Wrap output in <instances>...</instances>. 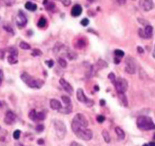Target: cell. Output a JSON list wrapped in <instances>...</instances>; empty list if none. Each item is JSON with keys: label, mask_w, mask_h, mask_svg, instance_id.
I'll return each instance as SVG.
<instances>
[{"label": "cell", "mask_w": 155, "mask_h": 146, "mask_svg": "<svg viewBox=\"0 0 155 146\" xmlns=\"http://www.w3.org/2000/svg\"><path fill=\"white\" fill-rule=\"evenodd\" d=\"M21 79L23 80V82L25 84H27V86H29L30 88H34V89H39V88L45 84L44 80L35 79V78L30 76L27 73H23V74L21 75Z\"/></svg>", "instance_id": "1"}, {"label": "cell", "mask_w": 155, "mask_h": 146, "mask_svg": "<svg viewBox=\"0 0 155 146\" xmlns=\"http://www.w3.org/2000/svg\"><path fill=\"white\" fill-rule=\"evenodd\" d=\"M85 127H88V120L87 118L84 116L83 114H77L76 116L74 117L71 122V129L72 132L76 133L77 131L81 130V129H85Z\"/></svg>", "instance_id": "2"}, {"label": "cell", "mask_w": 155, "mask_h": 146, "mask_svg": "<svg viewBox=\"0 0 155 146\" xmlns=\"http://www.w3.org/2000/svg\"><path fill=\"white\" fill-rule=\"evenodd\" d=\"M137 125L142 131L155 130V123L149 116H140L137 119Z\"/></svg>", "instance_id": "3"}, {"label": "cell", "mask_w": 155, "mask_h": 146, "mask_svg": "<svg viewBox=\"0 0 155 146\" xmlns=\"http://www.w3.org/2000/svg\"><path fill=\"white\" fill-rule=\"evenodd\" d=\"M54 127L56 131V135L59 139H63L66 134V127L61 120H54Z\"/></svg>", "instance_id": "4"}, {"label": "cell", "mask_w": 155, "mask_h": 146, "mask_svg": "<svg viewBox=\"0 0 155 146\" xmlns=\"http://www.w3.org/2000/svg\"><path fill=\"white\" fill-rule=\"evenodd\" d=\"M115 88H116L118 93H125L127 88H128V83L124 78H118L116 79V82L114 83Z\"/></svg>", "instance_id": "5"}, {"label": "cell", "mask_w": 155, "mask_h": 146, "mask_svg": "<svg viewBox=\"0 0 155 146\" xmlns=\"http://www.w3.org/2000/svg\"><path fill=\"white\" fill-rule=\"evenodd\" d=\"M62 100L64 103V107L60 108L58 111L60 113H63V114H69L72 111V103L71 100L69 99V97H66V95H62L61 97Z\"/></svg>", "instance_id": "6"}, {"label": "cell", "mask_w": 155, "mask_h": 146, "mask_svg": "<svg viewBox=\"0 0 155 146\" xmlns=\"http://www.w3.org/2000/svg\"><path fill=\"white\" fill-rule=\"evenodd\" d=\"M78 137L80 138V139H82V140H86V141H89V140H91V138H92V131L91 130H89L88 127H85V129H81V130H79V131H77L76 133H74Z\"/></svg>", "instance_id": "7"}, {"label": "cell", "mask_w": 155, "mask_h": 146, "mask_svg": "<svg viewBox=\"0 0 155 146\" xmlns=\"http://www.w3.org/2000/svg\"><path fill=\"white\" fill-rule=\"evenodd\" d=\"M125 70L128 74H134L137 70L136 61L132 57H127L125 60Z\"/></svg>", "instance_id": "8"}, {"label": "cell", "mask_w": 155, "mask_h": 146, "mask_svg": "<svg viewBox=\"0 0 155 146\" xmlns=\"http://www.w3.org/2000/svg\"><path fill=\"white\" fill-rule=\"evenodd\" d=\"M77 99L79 102L81 103H84V104H87V106H89V107H91L92 105L94 104L93 100H90L86 97V95H85L83 89H81V88H79V89L77 90Z\"/></svg>", "instance_id": "9"}, {"label": "cell", "mask_w": 155, "mask_h": 146, "mask_svg": "<svg viewBox=\"0 0 155 146\" xmlns=\"http://www.w3.org/2000/svg\"><path fill=\"white\" fill-rule=\"evenodd\" d=\"M139 4L140 7L145 12H149L154 8V2L152 0H140Z\"/></svg>", "instance_id": "10"}, {"label": "cell", "mask_w": 155, "mask_h": 146, "mask_svg": "<svg viewBox=\"0 0 155 146\" xmlns=\"http://www.w3.org/2000/svg\"><path fill=\"white\" fill-rule=\"evenodd\" d=\"M16 22H17V25H18V27H20V28L24 27L25 25L27 24V18H26L25 14L22 11H20L18 12V16H17Z\"/></svg>", "instance_id": "11"}, {"label": "cell", "mask_w": 155, "mask_h": 146, "mask_svg": "<svg viewBox=\"0 0 155 146\" xmlns=\"http://www.w3.org/2000/svg\"><path fill=\"white\" fill-rule=\"evenodd\" d=\"M8 63L9 64H16L18 62V52L15 48H11L9 49V55H8Z\"/></svg>", "instance_id": "12"}, {"label": "cell", "mask_w": 155, "mask_h": 146, "mask_svg": "<svg viewBox=\"0 0 155 146\" xmlns=\"http://www.w3.org/2000/svg\"><path fill=\"white\" fill-rule=\"evenodd\" d=\"M59 83H60V85L62 86V88H63V89L65 90L66 92H68L69 94H72V92H74V89H72L71 85L69 84V83L67 82L65 79L61 78V79L59 80Z\"/></svg>", "instance_id": "13"}, {"label": "cell", "mask_w": 155, "mask_h": 146, "mask_svg": "<svg viewBox=\"0 0 155 146\" xmlns=\"http://www.w3.org/2000/svg\"><path fill=\"white\" fill-rule=\"evenodd\" d=\"M16 114H15L12 111H7L5 113V117H4V121H5L6 124H12L15 121H16Z\"/></svg>", "instance_id": "14"}, {"label": "cell", "mask_w": 155, "mask_h": 146, "mask_svg": "<svg viewBox=\"0 0 155 146\" xmlns=\"http://www.w3.org/2000/svg\"><path fill=\"white\" fill-rule=\"evenodd\" d=\"M152 34H153V28H152V26H150V25L145 26V28L143 29L144 39H151Z\"/></svg>", "instance_id": "15"}, {"label": "cell", "mask_w": 155, "mask_h": 146, "mask_svg": "<svg viewBox=\"0 0 155 146\" xmlns=\"http://www.w3.org/2000/svg\"><path fill=\"white\" fill-rule=\"evenodd\" d=\"M82 12H83L82 6L80 5V4H76V5H74V7L71 8V16L72 17H79V16H81Z\"/></svg>", "instance_id": "16"}, {"label": "cell", "mask_w": 155, "mask_h": 146, "mask_svg": "<svg viewBox=\"0 0 155 146\" xmlns=\"http://www.w3.org/2000/svg\"><path fill=\"white\" fill-rule=\"evenodd\" d=\"M50 107H51L53 110H59L60 108H62V106H61V104H60L59 100H50Z\"/></svg>", "instance_id": "17"}, {"label": "cell", "mask_w": 155, "mask_h": 146, "mask_svg": "<svg viewBox=\"0 0 155 146\" xmlns=\"http://www.w3.org/2000/svg\"><path fill=\"white\" fill-rule=\"evenodd\" d=\"M47 25H48V21H47L46 17L39 18L38 22H37V27L38 28H45V27H47Z\"/></svg>", "instance_id": "18"}, {"label": "cell", "mask_w": 155, "mask_h": 146, "mask_svg": "<svg viewBox=\"0 0 155 146\" xmlns=\"http://www.w3.org/2000/svg\"><path fill=\"white\" fill-rule=\"evenodd\" d=\"M86 46V42H85L84 39H78L76 42H74V47L78 48V49H82Z\"/></svg>", "instance_id": "19"}, {"label": "cell", "mask_w": 155, "mask_h": 146, "mask_svg": "<svg viewBox=\"0 0 155 146\" xmlns=\"http://www.w3.org/2000/svg\"><path fill=\"white\" fill-rule=\"evenodd\" d=\"M115 132H116L117 136H118V138L120 140H123L124 138H125V133H124V131L121 129V127H117L116 129H115Z\"/></svg>", "instance_id": "20"}, {"label": "cell", "mask_w": 155, "mask_h": 146, "mask_svg": "<svg viewBox=\"0 0 155 146\" xmlns=\"http://www.w3.org/2000/svg\"><path fill=\"white\" fill-rule=\"evenodd\" d=\"M44 5L46 7L48 11H52V9L55 8V3L52 1H50V0H45L44 1Z\"/></svg>", "instance_id": "21"}, {"label": "cell", "mask_w": 155, "mask_h": 146, "mask_svg": "<svg viewBox=\"0 0 155 146\" xmlns=\"http://www.w3.org/2000/svg\"><path fill=\"white\" fill-rule=\"evenodd\" d=\"M118 94H119V100H120V103H121V105H123L124 107H127V106H128V102H127L125 94L124 93H118Z\"/></svg>", "instance_id": "22"}, {"label": "cell", "mask_w": 155, "mask_h": 146, "mask_svg": "<svg viewBox=\"0 0 155 146\" xmlns=\"http://www.w3.org/2000/svg\"><path fill=\"white\" fill-rule=\"evenodd\" d=\"M25 7H26V9H28L30 12H34L37 9L36 4L32 3V2H26V3H25Z\"/></svg>", "instance_id": "23"}, {"label": "cell", "mask_w": 155, "mask_h": 146, "mask_svg": "<svg viewBox=\"0 0 155 146\" xmlns=\"http://www.w3.org/2000/svg\"><path fill=\"white\" fill-rule=\"evenodd\" d=\"M47 116V112L46 111H41V112H38L36 115V121H41L44 120L45 118Z\"/></svg>", "instance_id": "24"}, {"label": "cell", "mask_w": 155, "mask_h": 146, "mask_svg": "<svg viewBox=\"0 0 155 146\" xmlns=\"http://www.w3.org/2000/svg\"><path fill=\"white\" fill-rule=\"evenodd\" d=\"M107 64L106 61H104V60H98L96 63V69L97 70H101V69H104V67H107Z\"/></svg>", "instance_id": "25"}, {"label": "cell", "mask_w": 155, "mask_h": 146, "mask_svg": "<svg viewBox=\"0 0 155 146\" xmlns=\"http://www.w3.org/2000/svg\"><path fill=\"white\" fill-rule=\"evenodd\" d=\"M114 54H115V57H116V58H119V59H121L122 57H123L124 55H125V54H124V52L122 51V50H118V49L115 50Z\"/></svg>", "instance_id": "26"}, {"label": "cell", "mask_w": 155, "mask_h": 146, "mask_svg": "<svg viewBox=\"0 0 155 146\" xmlns=\"http://www.w3.org/2000/svg\"><path fill=\"white\" fill-rule=\"evenodd\" d=\"M102 137H104V141H106L107 143L111 142V137H110L107 131H102Z\"/></svg>", "instance_id": "27"}, {"label": "cell", "mask_w": 155, "mask_h": 146, "mask_svg": "<svg viewBox=\"0 0 155 146\" xmlns=\"http://www.w3.org/2000/svg\"><path fill=\"white\" fill-rule=\"evenodd\" d=\"M36 115H37V112L35 110H31V111L29 112V118L31 120H33V121H36Z\"/></svg>", "instance_id": "28"}, {"label": "cell", "mask_w": 155, "mask_h": 146, "mask_svg": "<svg viewBox=\"0 0 155 146\" xmlns=\"http://www.w3.org/2000/svg\"><path fill=\"white\" fill-rule=\"evenodd\" d=\"M20 48H21V49H23V50H29L31 47H30V45L27 44V42H20Z\"/></svg>", "instance_id": "29"}, {"label": "cell", "mask_w": 155, "mask_h": 146, "mask_svg": "<svg viewBox=\"0 0 155 146\" xmlns=\"http://www.w3.org/2000/svg\"><path fill=\"white\" fill-rule=\"evenodd\" d=\"M58 63H59L60 66H62V67H66L67 66V62L63 58H58Z\"/></svg>", "instance_id": "30"}, {"label": "cell", "mask_w": 155, "mask_h": 146, "mask_svg": "<svg viewBox=\"0 0 155 146\" xmlns=\"http://www.w3.org/2000/svg\"><path fill=\"white\" fill-rule=\"evenodd\" d=\"M32 56H41L42 55V52L41 51V50L38 49H34L33 51H32Z\"/></svg>", "instance_id": "31"}, {"label": "cell", "mask_w": 155, "mask_h": 146, "mask_svg": "<svg viewBox=\"0 0 155 146\" xmlns=\"http://www.w3.org/2000/svg\"><path fill=\"white\" fill-rule=\"evenodd\" d=\"M20 136H21V131L17 130V131H15V132H14V135H12V137H14L15 140H18L19 138H20Z\"/></svg>", "instance_id": "32"}, {"label": "cell", "mask_w": 155, "mask_h": 146, "mask_svg": "<svg viewBox=\"0 0 155 146\" xmlns=\"http://www.w3.org/2000/svg\"><path fill=\"white\" fill-rule=\"evenodd\" d=\"M58 1L61 2L64 6H68V5H71V0H58Z\"/></svg>", "instance_id": "33"}, {"label": "cell", "mask_w": 155, "mask_h": 146, "mask_svg": "<svg viewBox=\"0 0 155 146\" xmlns=\"http://www.w3.org/2000/svg\"><path fill=\"white\" fill-rule=\"evenodd\" d=\"M109 79L111 80V82L113 83V84L116 82V77H115V75L113 74V73H110L109 74Z\"/></svg>", "instance_id": "34"}, {"label": "cell", "mask_w": 155, "mask_h": 146, "mask_svg": "<svg viewBox=\"0 0 155 146\" xmlns=\"http://www.w3.org/2000/svg\"><path fill=\"white\" fill-rule=\"evenodd\" d=\"M4 29H5L7 32H11L12 34H14V30H12V26H7V24H4Z\"/></svg>", "instance_id": "35"}, {"label": "cell", "mask_w": 155, "mask_h": 146, "mask_svg": "<svg viewBox=\"0 0 155 146\" xmlns=\"http://www.w3.org/2000/svg\"><path fill=\"white\" fill-rule=\"evenodd\" d=\"M96 119L99 123H102L104 121V116H102V115H98V116L96 117Z\"/></svg>", "instance_id": "36"}, {"label": "cell", "mask_w": 155, "mask_h": 146, "mask_svg": "<svg viewBox=\"0 0 155 146\" xmlns=\"http://www.w3.org/2000/svg\"><path fill=\"white\" fill-rule=\"evenodd\" d=\"M46 63H47V65H48L49 67H53V66H54V61H53V60H52V59L47 60Z\"/></svg>", "instance_id": "37"}, {"label": "cell", "mask_w": 155, "mask_h": 146, "mask_svg": "<svg viewBox=\"0 0 155 146\" xmlns=\"http://www.w3.org/2000/svg\"><path fill=\"white\" fill-rule=\"evenodd\" d=\"M44 129H45L44 124H38V125L36 127V130H37V132H38V133L42 132V131H44Z\"/></svg>", "instance_id": "38"}, {"label": "cell", "mask_w": 155, "mask_h": 146, "mask_svg": "<svg viewBox=\"0 0 155 146\" xmlns=\"http://www.w3.org/2000/svg\"><path fill=\"white\" fill-rule=\"evenodd\" d=\"M88 24H89V20L88 19H83L81 21V25H83V26H87Z\"/></svg>", "instance_id": "39"}, {"label": "cell", "mask_w": 155, "mask_h": 146, "mask_svg": "<svg viewBox=\"0 0 155 146\" xmlns=\"http://www.w3.org/2000/svg\"><path fill=\"white\" fill-rule=\"evenodd\" d=\"M118 1V3L120 4V5H123V4H125L126 0H117Z\"/></svg>", "instance_id": "40"}, {"label": "cell", "mask_w": 155, "mask_h": 146, "mask_svg": "<svg viewBox=\"0 0 155 146\" xmlns=\"http://www.w3.org/2000/svg\"><path fill=\"white\" fill-rule=\"evenodd\" d=\"M71 146H83V145L79 144V143H77V142H71Z\"/></svg>", "instance_id": "41"}, {"label": "cell", "mask_w": 155, "mask_h": 146, "mask_svg": "<svg viewBox=\"0 0 155 146\" xmlns=\"http://www.w3.org/2000/svg\"><path fill=\"white\" fill-rule=\"evenodd\" d=\"M2 80H3V74H2V70H0V83L2 82Z\"/></svg>", "instance_id": "42"}, {"label": "cell", "mask_w": 155, "mask_h": 146, "mask_svg": "<svg viewBox=\"0 0 155 146\" xmlns=\"http://www.w3.org/2000/svg\"><path fill=\"white\" fill-rule=\"evenodd\" d=\"M37 143H38L39 145H41V144H44V143H45V141L42 140V139H39L38 141H37Z\"/></svg>", "instance_id": "43"}, {"label": "cell", "mask_w": 155, "mask_h": 146, "mask_svg": "<svg viewBox=\"0 0 155 146\" xmlns=\"http://www.w3.org/2000/svg\"><path fill=\"white\" fill-rule=\"evenodd\" d=\"M137 51L141 53V54H143V49H142L141 47H137Z\"/></svg>", "instance_id": "44"}, {"label": "cell", "mask_w": 155, "mask_h": 146, "mask_svg": "<svg viewBox=\"0 0 155 146\" xmlns=\"http://www.w3.org/2000/svg\"><path fill=\"white\" fill-rule=\"evenodd\" d=\"M119 62H120V59H119V58H116V57H115V63H116V64H119Z\"/></svg>", "instance_id": "45"}, {"label": "cell", "mask_w": 155, "mask_h": 146, "mask_svg": "<svg viewBox=\"0 0 155 146\" xmlns=\"http://www.w3.org/2000/svg\"><path fill=\"white\" fill-rule=\"evenodd\" d=\"M104 104H106V102H104V100H101V106H104Z\"/></svg>", "instance_id": "46"}, {"label": "cell", "mask_w": 155, "mask_h": 146, "mask_svg": "<svg viewBox=\"0 0 155 146\" xmlns=\"http://www.w3.org/2000/svg\"><path fill=\"white\" fill-rule=\"evenodd\" d=\"M148 146H155V143L154 142H150L148 144Z\"/></svg>", "instance_id": "47"}, {"label": "cell", "mask_w": 155, "mask_h": 146, "mask_svg": "<svg viewBox=\"0 0 155 146\" xmlns=\"http://www.w3.org/2000/svg\"><path fill=\"white\" fill-rule=\"evenodd\" d=\"M94 89H95L96 91H98V90H99V87H98V86H97V85H96V86H94Z\"/></svg>", "instance_id": "48"}, {"label": "cell", "mask_w": 155, "mask_h": 146, "mask_svg": "<svg viewBox=\"0 0 155 146\" xmlns=\"http://www.w3.org/2000/svg\"><path fill=\"white\" fill-rule=\"evenodd\" d=\"M4 106V103H2V102H0V108H2Z\"/></svg>", "instance_id": "49"}, {"label": "cell", "mask_w": 155, "mask_h": 146, "mask_svg": "<svg viewBox=\"0 0 155 146\" xmlns=\"http://www.w3.org/2000/svg\"><path fill=\"white\" fill-rule=\"evenodd\" d=\"M89 2H91V3H93V2H96L97 0H88Z\"/></svg>", "instance_id": "50"}, {"label": "cell", "mask_w": 155, "mask_h": 146, "mask_svg": "<svg viewBox=\"0 0 155 146\" xmlns=\"http://www.w3.org/2000/svg\"><path fill=\"white\" fill-rule=\"evenodd\" d=\"M15 146H23V145H22V144H20V143H17V144L15 145Z\"/></svg>", "instance_id": "51"}, {"label": "cell", "mask_w": 155, "mask_h": 146, "mask_svg": "<svg viewBox=\"0 0 155 146\" xmlns=\"http://www.w3.org/2000/svg\"><path fill=\"white\" fill-rule=\"evenodd\" d=\"M153 57L155 58V49H154V51H153Z\"/></svg>", "instance_id": "52"}, {"label": "cell", "mask_w": 155, "mask_h": 146, "mask_svg": "<svg viewBox=\"0 0 155 146\" xmlns=\"http://www.w3.org/2000/svg\"><path fill=\"white\" fill-rule=\"evenodd\" d=\"M143 146H148V144H144Z\"/></svg>", "instance_id": "53"}, {"label": "cell", "mask_w": 155, "mask_h": 146, "mask_svg": "<svg viewBox=\"0 0 155 146\" xmlns=\"http://www.w3.org/2000/svg\"><path fill=\"white\" fill-rule=\"evenodd\" d=\"M0 132H1V127H0Z\"/></svg>", "instance_id": "54"}, {"label": "cell", "mask_w": 155, "mask_h": 146, "mask_svg": "<svg viewBox=\"0 0 155 146\" xmlns=\"http://www.w3.org/2000/svg\"><path fill=\"white\" fill-rule=\"evenodd\" d=\"M154 139H155V135H154Z\"/></svg>", "instance_id": "55"}]
</instances>
